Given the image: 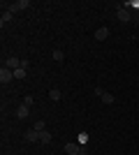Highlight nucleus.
Returning a JSON list of instances; mask_svg holds the SVG:
<instances>
[{
    "mask_svg": "<svg viewBox=\"0 0 139 155\" xmlns=\"http://www.w3.org/2000/svg\"><path fill=\"white\" fill-rule=\"evenodd\" d=\"M107 37H109V28H107V26H100L98 30H95V39H98V42H104Z\"/></svg>",
    "mask_w": 139,
    "mask_h": 155,
    "instance_id": "nucleus-5",
    "label": "nucleus"
},
{
    "mask_svg": "<svg viewBox=\"0 0 139 155\" xmlns=\"http://www.w3.org/2000/svg\"><path fill=\"white\" fill-rule=\"evenodd\" d=\"M33 102H35V100H33L30 95H26V97H23V104H26V107H33Z\"/></svg>",
    "mask_w": 139,
    "mask_h": 155,
    "instance_id": "nucleus-16",
    "label": "nucleus"
},
{
    "mask_svg": "<svg viewBox=\"0 0 139 155\" xmlns=\"http://www.w3.org/2000/svg\"><path fill=\"white\" fill-rule=\"evenodd\" d=\"M5 67H9V70H19V67H21V60L14 58V56H9V58L5 60Z\"/></svg>",
    "mask_w": 139,
    "mask_h": 155,
    "instance_id": "nucleus-6",
    "label": "nucleus"
},
{
    "mask_svg": "<svg viewBox=\"0 0 139 155\" xmlns=\"http://www.w3.org/2000/svg\"><path fill=\"white\" fill-rule=\"evenodd\" d=\"M63 58H65V53L60 51V49H56V51H53V60H58V63H63Z\"/></svg>",
    "mask_w": 139,
    "mask_h": 155,
    "instance_id": "nucleus-14",
    "label": "nucleus"
},
{
    "mask_svg": "<svg viewBox=\"0 0 139 155\" xmlns=\"http://www.w3.org/2000/svg\"><path fill=\"white\" fill-rule=\"evenodd\" d=\"M26 72H28V70H23V67L14 70V79H26Z\"/></svg>",
    "mask_w": 139,
    "mask_h": 155,
    "instance_id": "nucleus-13",
    "label": "nucleus"
},
{
    "mask_svg": "<svg viewBox=\"0 0 139 155\" xmlns=\"http://www.w3.org/2000/svg\"><path fill=\"white\" fill-rule=\"evenodd\" d=\"M65 153L67 155H86V150L81 148L79 143H72V141H70V143H65Z\"/></svg>",
    "mask_w": 139,
    "mask_h": 155,
    "instance_id": "nucleus-1",
    "label": "nucleus"
},
{
    "mask_svg": "<svg viewBox=\"0 0 139 155\" xmlns=\"http://www.w3.org/2000/svg\"><path fill=\"white\" fill-rule=\"evenodd\" d=\"M0 81L2 84H9V81H14V70H9V67H0Z\"/></svg>",
    "mask_w": 139,
    "mask_h": 155,
    "instance_id": "nucleus-2",
    "label": "nucleus"
},
{
    "mask_svg": "<svg viewBox=\"0 0 139 155\" xmlns=\"http://www.w3.org/2000/svg\"><path fill=\"white\" fill-rule=\"evenodd\" d=\"M116 19L123 21V23H127V21L132 19V14H130V9H127V7H121L118 12H116Z\"/></svg>",
    "mask_w": 139,
    "mask_h": 155,
    "instance_id": "nucleus-4",
    "label": "nucleus"
},
{
    "mask_svg": "<svg viewBox=\"0 0 139 155\" xmlns=\"http://www.w3.org/2000/svg\"><path fill=\"white\" fill-rule=\"evenodd\" d=\"M12 16H14V14L9 12V9H5V12H2V16H0V26H5V23H9V21H12Z\"/></svg>",
    "mask_w": 139,
    "mask_h": 155,
    "instance_id": "nucleus-10",
    "label": "nucleus"
},
{
    "mask_svg": "<svg viewBox=\"0 0 139 155\" xmlns=\"http://www.w3.org/2000/svg\"><path fill=\"white\" fill-rule=\"evenodd\" d=\"M60 97H63V93H60L58 88H51V91H49V100H53V102H60Z\"/></svg>",
    "mask_w": 139,
    "mask_h": 155,
    "instance_id": "nucleus-9",
    "label": "nucleus"
},
{
    "mask_svg": "<svg viewBox=\"0 0 139 155\" xmlns=\"http://www.w3.org/2000/svg\"><path fill=\"white\" fill-rule=\"evenodd\" d=\"M26 7H30V2H28V0H19V2L7 5V9H9L12 14H16V12H21V9H26Z\"/></svg>",
    "mask_w": 139,
    "mask_h": 155,
    "instance_id": "nucleus-3",
    "label": "nucleus"
},
{
    "mask_svg": "<svg viewBox=\"0 0 139 155\" xmlns=\"http://www.w3.org/2000/svg\"><path fill=\"white\" fill-rule=\"evenodd\" d=\"M28 114H30V107H26V104H21L16 109V118H28Z\"/></svg>",
    "mask_w": 139,
    "mask_h": 155,
    "instance_id": "nucleus-8",
    "label": "nucleus"
},
{
    "mask_svg": "<svg viewBox=\"0 0 139 155\" xmlns=\"http://www.w3.org/2000/svg\"><path fill=\"white\" fill-rule=\"evenodd\" d=\"M100 100H102V102H104V104H114V100H116V97H114L111 95V93H102V95H100Z\"/></svg>",
    "mask_w": 139,
    "mask_h": 155,
    "instance_id": "nucleus-11",
    "label": "nucleus"
},
{
    "mask_svg": "<svg viewBox=\"0 0 139 155\" xmlns=\"http://www.w3.org/2000/svg\"><path fill=\"white\" fill-rule=\"evenodd\" d=\"M33 130H37V132H44V130H46V127H44V120H37V123L33 125Z\"/></svg>",
    "mask_w": 139,
    "mask_h": 155,
    "instance_id": "nucleus-15",
    "label": "nucleus"
},
{
    "mask_svg": "<svg viewBox=\"0 0 139 155\" xmlns=\"http://www.w3.org/2000/svg\"><path fill=\"white\" fill-rule=\"evenodd\" d=\"M40 141L42 143H49V141H51V132H46V130H44V132H40Z\"/></svg>",
    "mask_w": 139,
    "mask_h": 155,
    "instance_id": "nucleus-12",
    "label": "nucleus"
},
{
    "mask_svg": "<svg viewBox=\"0 0 139 155\" xmlns=\"http://www.w3.org/2000/svg\"><path fill=\"white\" fill-rule=\"evenodd\" d=\"M23 137H26V141H30V143H33V141H40V132H37V130H33V127L28 130Z\"/></svg>",
    "mask_w": 139,
    "mask_h": 155,
    "instance_id": "nucleus-7",
    "label": "nucleus"
},
{
    "mask_svg": "<svg viewBox=\"0 0 139 155\" xmlns=\"http://www.w3.org/2000/svg\"><path fill=\"white\" fill-rule=\"evenodd\" d=\"M88 141V134H86V132H81V134H79V143H86Z\"/></svg>",
    "mask_w": 139,
    "mask_h": 155,
    "instance_id": "nucleus-17",
    "label": "nucleus"
}]
</instances>
